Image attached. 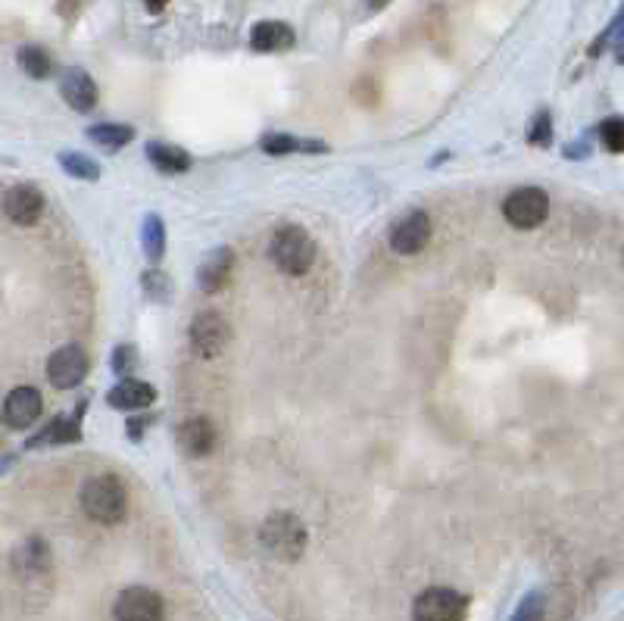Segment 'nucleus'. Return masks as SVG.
Wrapping results in <instances>:
<instances>
[{"label":"nucleus","mask_w":624,"mask_h":621,"mask_svg":"<svg viewBox=\"0 0 624 621\" xmlns=\"http://www.w3.org/2000/svg\"><path fill=\"white\" fill-rule=\"evenodd\" d=\"M88 138L97 141L100 147H107V150H119L125 147L128 141L135 138V132L128 125H113V122H103V125H91L88 128Z\"/></svg>","instance_id":"obj_18"},{"label":"nucleus","mask_w":624,"mask_h":621,"mask_svg":"<svg viewBox=\"0 0 624 621\" xmlns=\"http://www.w3.org/2000/svg\"><path fill=\"white\" fill-rule=\"evenodd\" d=\"M231 272H234V253L219 247L213 253H206L203 260H200V269H197V281H200V288L203 291H210V294H219L225 284L231 281Z\"/></svg>","instance_id":"obj_12"},{"label":"nucleus","mask_w":624,"mask_h":621,"mask_svg":"<svg viewBox=\"0 0 624 621\" xmlns=\"http://www.w3.org/2000/svg\"><path fill=\"white\" fill-rule=\"evenodd\" d=\"M431 241V216L422 210H412L409 216H403L394 231H390V247L400 256H415L422 253Z\"/></svg>","instance_id":"obj_8"},{"label":"nucleus","mask_w":624,"mask_h":621,"mask_svg":"<svg viewBox=\"0 0 624 621\" xmlns=\"http://www.w3.org/2000/svg\"><path fill=\"white\" fill-rule=\"evenodd\" d=\"M269 260L284 275H306L312 269V260H316V241H312L306 228L284 225L269 241Z\"/></svg>","instance_id":"obj_2"},{"label":"nucleus","mask_w":624,"mask_h":621,"mask_svg":"<svg viewBox=\"0 0 624 621\" xmlns=\"http://www.w3.org/2000/svg\"><path fill=\"white\" fill-rule=\"evenodd\" d=\"M166 4H169V0H144V7H147L150 13H163Z\"/></svg>","instance_id":"obj_30"},{"label":"nucleus","mask_w":624,"mask_h":621,"mask_svg":"<svg viewBox=\"0 0 624 621\" xmlns=\"http://www.w3.org/2000/svg\"><path fill=\"white\" fill-rule=\"evenodd\" d=\"M259 540H263V547L272 559L297 562L306 550V525L294 512H278L266 519L263 531H259Z\"/></svg>","instance_id":"obj_3"},{"label":"nucleus","mask_w":624,"mask_h":621,"mask_svg":"<svg viewBox=\"0 0 624 621\" xmlns=\"http://www.w3.org/2000/svg\"><path fill=\"white\" fill-rule=\"evenodd\" d=\"M113 615L116 621H166V606L150 587H125L116 597Z\"/></svg>","instance_id":"obj_7"},{"label":"nucleus","mask_w":624,"mask_h":621,"mask_svg":"<svg viewBox=\"0 0 624 621\" xmlns=\"http://www.w3.org/2000/svg\"><path fill=\"white\" fill-rule=\"evenodd\" d=\"M163 219L160 216H150L147 222H144V250H147V256L150 260H160L163 256Z\"/></svg>","instance_id":"obj_22"},{"label":"nucleus","mask_w":624,"mask_h":621,"mask_svg":"<svg viewBox=\"0 0 624 621\" xmlns=\"http://www.w3.org/2000/svg\"><path fill=\"white\" fill-rule=\"evenodd\" d=\"M468 600L453 587H431L412 603V621H465Z\"/></svg>","instance_id":"obj_4"},{"label":"nucleus","mask_w":624,"mask_h":621,"mask_svg":"<svg viewBox=\"0 0 624 621\" xmlns=\"http://www.w3.org/2000/svg\"><path fill=\"white\" fill-rule=\"evenodd\" d=\"M78 434H82V428H78L75 419H57L35 437V447H41V444H72V441H78Z\"/></svg>","instance_id":"obj_20"},{"label":"nucleus","mask_w":624,"mask_h":621,"mask_svg":"<svg viewBox=\"0 0 624 621\" xmlns=\"http://www.w3.org/2000/svg\"><path fill=\"white\" fill-rule=\"evenodd\" d=\"M4 210L16 225H35L44 213V194L35 185H16L4 197Z\"/></svg>","instance_id":"obj_11"},{"label":"nucleus","mask_w":624,"mask_h":621,"mask_svg":"<svg viewBox=\"0 0 624 621\" xmlns=\"http://www.w3.org/2000/svg\"><path fill=\"white\" fill-rule=\"evenodd\" d=\"M60 163L75 178H85V181H97L100 178V166L91 157H85V153H63Z\"/></svg>","instance_id":"obj_21"},{"label":"nucleus","mask_w":624,"mask_h":621,"mask_svg":"<svg viewBox=\"0 0 624 621\" xmlns=\"http://www.w3.org/2000/svg\"><path fill=\"white\" fill-rule=\"evenodd\" d=\"M41 409H44V400H41V394L35 391V387H29V384L13 387L10 397L4 400V422L10 428L22 431V428H29V425L38 422Z\"/></svg>","instance_id":"obj_10"},{"label":"nucleus","mask_w":624,"mask_h":621,"mask_svg":"<svg viewBox=\"0 0 624 621\" xmlns=\"http://www.w3.org/2000/svg\"><path fill=\"white\" fill-rule=\"evenodd\" d=\"M60 91H63V100L78 113H88L97 107V85L85 69H69L60 82Z\"/></svg>","instance_id":"obj_13"},{"label":"nucleus","mask_w":624,"mask_h":621,"mask_svg":"<svg viewBox=\"0 0 624 621\" xmlns=\"http://www.w3.org/2000/svg\"><path fill=\"white\" fill-rule=\"evenodd\" d=\"M153 400H156L153 384H147V381H138V378L119 381V384L113 387V391H110V406H116V409H122V412L147 409Z\"/></svg>","instance_id":"obj_16"},{"label":"nucleus","mask_w":624,"mask_h":621,"mask_svg":"<svg viewBox=\"0 0 624 621\" xmlns=\"http://www.w3.org/2000/svg\"><path fill=\"white\" fill-rule=\"evenodd\" d=\"M132 362H135V350L132 347H119L116 356H113V369L116 372H128V369H132Z\"/></svg>","instance_id":"obj_28"},{"label":"nucleus","mask_w":624,"mask_h":621,"mask_svg":"<svg viewBox=\"0 0 624 621\" xmlns=\"http://www.w3.org/2000/svg\"><path fill=\"white\" fill-rule=\"evenodd\" d=\"M147 160L156 169H160V172H188L191 169V157H188V153L172 147V144H163V141L147 144Z\"/></svg>","instance_id":"obj_17"},{"label":"nucleus","mask_w":624,"mask_h":621,"mask_svg":"<svg viewBox=\"0 0 624 621\" xmlns=\"http://www.w3.org/2000/svg\"><path fill=\"white\" fill-rule=\"evenodd\" d=\"M294 29L288 22H275V19H266V22H256L253 32H250V47L253 50H263V54H278V50H288L294 47Z\"/></svg>","instance_id":"obj_15"},{"label":"nucleus","mask_w":624,"mask_h":621,"mask_svg":"<svg viewBox=\"0 0 624 621\" xmlns=\"http://www.w3.org/2000/svg\"><path fill=\"white\" fill-rule=\"evenodd\" d=\"M550 138H553V122H550V113H540L537 116V122H534V128H531V141L534 144H550Z\"/></svg>","instance_id":"obj_26"},{"label":"nucleus","mask_w":624,"mask_h":621,"mask_svg":"<svg viewBox=\"0 0 624 621\" xmlns=\"http://www.w3.org/2000/svg\"><path fill=\"white\" fill-rule=\"evenodd\" d=\"M600 138H603L606 150L621 153V150H624V122H621V119H609V122H603V128H600Z\"/></svg>","instance_id":"obj_24"},{"label":"nucleus","mask_w":624,"mask_h":621,"mask_svg":"<svg viewBox=\"0 0 624 621\" xmlns=\"http://www.w3.org/2000/svg\"><path fill=\"white\" fill-rule=\"evenodd\" d=\"M178 447L185 450L191 459H203L210 456L216 447V428L210 425V419H188L178 428Z\"/></svg>","instance_id":"obj_14"},{"label":"nucleus","mask_w":624,"mask_h":621,"mask_svg":"<svg viewBox=\"0 0 624 621\" xmlns=\"http://www.w3.org/2000/svg\"><path fill=\"white\" fill-rule=\"evenodd\" d=\"M82 509L97 525H119L128 512V490L116 475H97L82 487Z\"/></svg>","instance_id":"obj_1"},{"label":"nucleus","mask_w":624,"mask_h":621,"mask_svg":"<svg viewBox=\"0 0 624 621\" xmlns=\"http://www.w3.org/2000/svg\"><path fill=\"white\" fill-rule=\"evenodd\" d=\"M188 338L200 359H216L231 347V325L219 313H197Z\"/></svg>","instance_id":"obj_6"},{"label":"nucleus","mask_w":624,"mask_h":621,"mask_svg":"<svg viewBox=\"0 0 624 621\" xmlns=\"http://www.w3.org/2000/svg\"><path fill=\"white\" fill-rule=\"evenodd\" d=\"M322 150V144H303L294 135H266L263 138V150L266 153H294V150Z\"/></svg>","instance_id":"obj_23"},{"label":"nucleus","mask_w":624,"mask_h":621,"mask_svg":"<svg viewBox=\"0 0 624 621\" xmlns=\"http://www.w3.org/2000/svg\"><path fill=\"white\" fill-rule=\"evenodd\" d=\"M353 97L362 103V107H372V103H378V85L372 79H362L356 88H353Z\"/></svg>","instance_id":"obj_27"},{"label":"nucleus","mask_w":624,"mask_h":621,"mask_svg":"<svg viewBox=\"0 0 624 621\" xmlns=\"http://www.w3.org/2000/svg\"><path fill=\"white\" fill-rule=\"evenodd\" d=\"M88 375V356L82 347H60L54 356L47 359V378L54 387H60V391H66V387H75L82 384Z\"/></svg>","instance_id":"obj_9"},{"label":"nucleus","mask_w":624,"mask_h":621,"mask_svg":"<svg viewBox=\"0 0 624 621\" xmlns=\"http://www.w3.org/2000/svg\"><path fill=\"white\" fill-rule=\"evenodd\" d=\"M57 10H60V16H63V19H72L78 10H82V0H60Z\"/></svg>","instance_id":"obj_29"},{"label":"nucleus","mask_w":624,"mask_h":621,"mask_svg":"<svg viewBox=\"0 0 624 621\" xmlns=\"http://www.w3.org/2000/svg\"><path fill=\"white\" fill-rule=\"evenodd\" d=\"M19 66L25 75H32V79H47L50 72H54V60H50V54L44 47H22L19 50Z\"/></svg>","instance_id":"obj_19"},{"label":"nucleus","mask_w":624,"mask_h":621,"mask_svg":"<svg viewBox=\"0 0 624 621\" xmlns=\"http://www.w3.org/2000/svg\"><path fill=\"white\" fill-rule=\"evenodd\" d=\"M366 4H369L372 10H381V7H387V4H390V0H366Z\"/></svg>","instance_id":"obj_31"},{"label":"nucleus","mask_w":624,"mask_h":621,"mask_svg":"<svg viewBox=\"0 0 624 621\" xmlns=\"http://www.w3.org/2000/svg\"><path fill=\"white\" fill-rule=\"evenodd\" d=\"M540 618H543V597L540 593H531V597L522 600L512 621H540Z\"/></svg>","instance_id":"obj_25"},{"label":"nucleus","mask_w":624,"mask_h":621,"mask_svg":"<svg viewBox=\"0 0 624 621\" xmlns=\"http://www.w3.org/2000/svg\"><path fill=\"white\" fill-rule=\"evenodd\" d=\"M503 216L512 228H537L546 216H550V197L540 188H515L506 203H503Z\"/></svg>","instance_id":"obj_5"}]
</instances>
